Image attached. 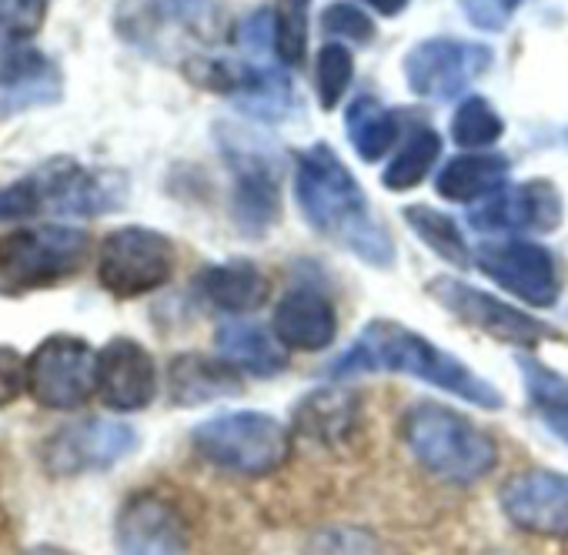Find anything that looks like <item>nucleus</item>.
<instances>
[{
	"mask_svg": "<svg viewBox=\"0 0 568 555\" xmlns=\"http://www.w3.org/2000/svg\"><path fill=\"white\" fill-rule=\"evenodd\" d=\"M365 372H392V375H408L418 379L438 392H448L475 408L485 412H501L505 395L481 375H475L458 355L438 349L432 339L418 335L415 329L395 322V319H372L358 339L352 342L348 352H342L328 365L332 382H345Z\"/></svg>",
	"mask_w": 568,
	"mask_h": 555,
	"instance_id": "1",
	"label": "nucleus"
},
{
	"mask_svg": "<svg viewBox=\"0 0 568 555\" xmlns=\"http://www.w3.org/2000/svg\"><path fill=\"white\" fill-rule=\"evenodd\" d=\"M295 201L308 228L318 231L322 238L342 244L372 268L395 264V241L388 228L372 218V204L358 178L345 168L332 144L318 141L298 151Z\"/></svg>",
	"mask_w": 568,
	"mask_h": 555,
	"instance_id": "2",
	"label": "nucleus"
},
{
	"mask_svg": "<svg viewBox=\"0 0 568 555\" xmlns=\"http://www.w3.org/2000/svg\"><path fill=\"white\" fill-rule=\"evenodd\" d=\"M402 442L435 478L475 485L498 465V442L445 402H415L402 415Z\"/></svg>",
	"mask_w": 568,
	"mask_h": 555,
	"instance_id": "3",
	"label": "nucleus"
},
{
	"mask_svg": "<svg viewBox=\"0 0 568 555\" xmlns=\"http://www.w3.org/2000/svg\"><path fill=\"white\" fill-rule=\"evenodd\" d=\"M194 452L231 475L264 478L292 458V428L267 412L241 408L204 418L191 428Z\"/></svg>",
	"mask_w": 568,
	"mask_h": 555,
	"instance_id": "4",
	"label": "nucleus"
},
{
	"mask_svg": "<svg viewBox=\"0 0 568 555\" xmlns=\"http://www.w3.org/2000/svg\"><path fill=\"white\" fill-rule=\"evenodd\" d=\"M91 254V234L71 224L18 228L0 238V295L48 292L74 278Z\"/></svg>",
	"mask_w": 568,
	"mask_h": 555,
	"instance_id": "5",
	"label": "nucleus"
},
{
	"mask_svg": "<svg viewBox=\"0 0 568 555\" xmlns=\"http://www.w3.org/2000/svg\"><path fill=\"white\" fill-rule=\"evenodd\" d=\"M214 0H118L114 34L144 58L178 61L194 58V44L207 41L214 31Z\"/></svg>",
	"mask_w": 568,
	"mask_h": 555,
	"instance_id": "6",
	"label": "nucleus"
},
{
	"mask_svg": "<svg viewBox=\"0 0 568 555\" xmlns=\"http://www.w3.org/2000/svg\"><path fill=\"white\" fill-rule=\"evenodd\" d=\"M217 144L231 168V214L247 238H264L281 221V158L277 151L234 124H217Z\"/></svg>",
	"mask_w": 568,
	"mask_h": 555,
	"instance_id": "7",
	"label": "nucleus"
},
{
	"mask_svg": "<svg viewBox=\"0 0 568 555\" xmlns=\"http://www.w3.org/2000/svg\"><path fill=\"white\" fill-rule=\"evenodd\" d=\"M174 241L144 224L114 228L98 248V282L114 299H141L164 289L174 278Z\"/></svg>",
	"mask_w": 568,
	"mask_h": 555,
	"instance_id": "8",
	"label": "nucleus"
},
{
	"mask_svg": "<svg viewBox=\"0 0 568 555\" xmlns=\"http://www.w3.org/2000/svg\"><path fill=\"white\" fill-rule=\"evenodd\" d=\"M471 264L501 292H508L511 299L531 309H555L565 289L561 261L541 241H528V238L485 241L475 251Z\"/></svg>",
	"mask_w": 568,
	"mask_h": 555,
	"instance_id": "9",
	"label": "nucleus"
},
{
	"mask_svg": "<svg viewBox=\"0 0 568 555\" xmlns=\"http://www.w3.org/2000/svg\"><path fill=\"white\" fill-rule=\"evenodd\" d=\"M41 214L94 218L111 214L128 201V178L108 168H84L78 158L54 154L31 174Z\"/></svg>",
	"mask_w": 568,
	"mask_h": 555,
	"instance_id": "10",
	"label": "nucleus"
},
{
	"mask_svg": "<svg viewBox=\"0 0 568 555\" xmlns=\"http://www.w3.org/2000/svg\"><path fill=\"white\" fill-rule=\"evenodd\" d=\"M425 292L445 309L452 312L458 322L478 329L481 335L511 345V349H538L541 342H561L565 335L538 319H531L528 312L462 282L455 274H435L432 282L425 285Z\"/></svg>",
	"mask_w": 568,
	"mask_h": 555,
	"instance_id": "11",
	"label": "nucleus"
},
{
	"mask_svg": "<svg viewBox=\"0 0 568 555\" xmlns=\"http://www.w3.org/2000/svg\"><path fill=\"white\" fill-rule=\"evenodd\" d=\"M28 392L54 412L81 408L98 392V352L78 335H51L28 359Z\"/></svg>",
	"mask_w": 568,
	"mask_h": 555,
	"instance_id": "12",
	"label": "nucleus"
},
{
	"mask_svg": "<svg viewBox=\"0 0 568 555\" xmlns=\"http://www.w3.org/2000/svg\"><path fill=\"white\" fill-rule=\"evenodd\" d=\"M141 445V435L128 422L114 418H84L61 425L48 435L41 448V462L54 478H74L88 472H104L124 462Z\"/></svg>",
	"mask_w": 568,
	"mask_h": 555,
	"instance_id": "13",
	"label": "nucleus"
},
{
	"mask_svg": "<svg viewBox=\"0 0 568 555\" xmlns=\"http://www.w3.org/2000/svg\"><path fill=\"white\" fill-rule=\"evenodd\" d=\"M495 54L491 48L465 38H428L418 41L405 61V81L415 98L425 101H452L458 98L471 81H478L491 68Z\"/></svg>",
	"mask_w": 568,
	"mask_h": 555,
	"instance_id": "14",
	"label": "nucleus"
},
{
	"mask_svg": "<svg viewBox=\"0 0 568 555\" xmlns=\"http://www.w3.org/2000/svg\"><path fill=\"white\" fill-rule=\"evenodd\" d=\"M118 555H187L191 528L184 512L154 488L131 492L114 518Z\"/></svg>",
	"mask_w": 568,
	"mask_h": 555,
	"instance_id": "15",
	"label": "nucleus"
},
{
	"mask_svg": "<svg viewBox=\"0 0 568 555\" xmlns=\"http://www.w3.org/2000/svg\"><path fill=\"white\" fill-rule=\"evenodd\" d=\"M501 515L528 535L568 538V472L525 468L498 488Z\"/></svg>",
	"mask_w": 568,
	"mask_h": 555,
	"instance_id": "16",
	"label": "nucleus"
},
{
	"mask_svg": "<svg viewBox=\"0 0 568 555\" xmlns=\"http://www.w3.org/2000/svg\"><path fill=\"white\" fill-rule=\"evenodd\" d=\"M468 221L485 234H551L565 221V198L548 178H535L511 191H498L478 211H471Z\"/></svg>",
	"mask_w": 568,
	"mask_h": 555,
	"instance_id": "17",
	"label": "nucleus"
},
{
	"mask_svg": "<svg viewBox=\"0 0 568 555\" xmlns=\"http://www.w3.org/2000/svg\"><path fill=\"white\" fill-rule=\"evenodd\" d=\"M98 395L111 412H144L158 398L154 355L134 339H111L98 352Z\"/></svg>",
	"mask_w": 568,
	"mask_h": 555,
	"instance_id": "18",
	"label": "nucleus"
},
{
	"mask_svg": "<svg viewBox=\"0 0 568 555\" xmlns=\"http://www.w3.org/2000/svg\"><path fill=\"white\" fill-rule=\"evenodd\" d=\"M64 98V74L54 58L31 44L0 48V118L51 108Z\"/></svg>",
	"mask_w": 568,
	"mask_h": 555,
	"instance_id": "19",
	"label": "nucleus"
},
{
	"mask_svg": "<svg viewBox=\"0 0 568 555\" xmlns=\"http://www.w3.org/2000/svg\"><path fill=\"white\" fill-rule=\"evenodd\" d=\"M271 332L288 352H325L338 339V309L322 289L295 285L277 299Z\"/></svg>",
	"mask_w": 568,
	"mask_h": 555,
	"instance_id": "20",
	"label": "nucleus"
},
{
	"mask_svg": "<svg viewBox=\"0 0 568 555\" xmlns=\"http://www.w3.org/2000/svg\"><path fill=\"white\" fill-rule=\"evenodd\" d=\"M194 295L224 315H251L271 295V278L247 258L207 264L194 274Z\"/></svg>",
	"mask_w": 568,
	"mask_h": 555,
	"instance_id": "21",
	"label": "nucleus"
},
{
	"mask_svg": "<svg viewBox=\"0 0 568 555\" xmlns=\"http://www.w3.org/2000/svg\"><path fill=\"white\" fill-rule=\"evenodd\" d=\"M244 392V375L227 365L221 355H201V352H184L168 365V395L181 408H197L207 402L234 398Z\"/></svg>",
	"mask_w": 568,
	"mask_h": 555,
	"instance_id": "22",
	"label": "nucleus"
},
{
	"mask_svg": "<svg viewBox=\"0 0 568 555\" xmlns=\"http://www.w3.org/2000/svg\"><path fill=\"white\" fill-rule=\"evenodd\" d=\"M214 345H217V355L234 365L241 375H257V379H274L288 369V349H284L274 332H264L261 325L254 322H224L217 332H214Z\"/></svg>",
	"mask_w": 568,
	"mask_h": 555,
	"instance_id": "23",
	"label": "nucleus"
},
{
	"mask_svg": "<svg viewBox=\"0 0 568 555\" xmlns=\"http://www.w3.org/2000/svg\"><path fill=\"white\" fill-rule=\"evenodd\" d=\"M511 174V161L505 154L495 151H468L452 158L438 178H435V191L438 198L452 201V204H475L481 198H495L505 181Z\"/></svg>",
	"mask_w": 568,
	"mask_h": 555,
	"instance_id": "24",
	"label": "nucleus"
},
{
	"mask_svg": "<svg viewBox=\"0 0 568 555\" xmlns=\"http://www.w3.org/2000/svg\"><path fill=\"white\" fill-rule=\"evenodd\" d=\"M518 369L531 412L558 442L568 445V375L555 372L535 355H518Z\"/></svg>",
	"mask_w": 568,
	"mask_h": 555,
	"instance_id": "25",
	"label": "nucleus"
},
{
	"mask_svg": "<svg viewBox=\"0 0 568 555\" xmlns=\"http://www.w3.org/2000/svg\"><path fill=\"white\" fill-rule=\"evenodd\" d=\"M345 128H348V141L355 148V154L365 161V164H375L382 161L395 138H398V118L395 111H388L378 98L372 94H358L348 111H345Z\"/></svg>",
	"mask_w": 568,
	"mask_h": 555,
	"instance_id": "26",
	"label": "nucleus"
},
{
	"mask_svg": "<svg viewBox=\"0 0 568 555\" xmlns=\"http://www.w3.org/2000/svg\"><path fill=\"white\" fill-rule=\"evenodd\" d=\"M438 158H442V134L435 128H428V124H415L408 131L405 144L398 148V154L382 171L385 191L402 194V191L418 188L432 174V168H435Z\"/></svg>",
	"mask_w": 568,
	"mask_h": 555,
	"instance_id": "27",
	"label": "nucleus"
},
{
	"mask_svg": "<svg viewBox=\"0 0 568 555\" xmlns=\"http://www.w3.org/2000/svg\"><path fill=\"white\" fill-rule=\"evenodd\" d=\"M405 224L422 238L425 248H432L442 261L455 264L458 271L468 268L475 261V251L465 241V231L458 228V221L432 204H408L405 211Z\"/></svg>",
	"mask_w": 568,
	"mask_h": 555,
	"instance_id": "28",
	"label": "nucleus"
},
{
	"mask_svg": "<svg viewBox=\"0 0 568 555\" xmlns=\"http://www.w3.org/2000/svg\"><path fill=\"white\" fill-rule=\"evenodd\" d=\"M295 425L315 442L335 445L355 428V402H348V395L342 392H312L295 408Z\"/></svg>",
	"mask_w": 568,
	"mask_h": 555,
	"instance_id": "29",
	"label": "nucleus"
},
{
	"mask_svg": "<svg viewBox=\"0 0 568 555\" xmlns=\"http://www.w3.org/2000/svg\"><path fill=\"white\" fill-rule=\"evenodd\" d=\"M505 134V121L501 114L491 108L488 98L468 94L458 101L455 114H452V141L465 151H485L491 144H498Z\"/></svg>",
	"mask_w": 568,
	"mask_h": 555,
	"instance_id": "30",
	"label": "nucleus"
},
{
	"mask_svg": "<svg viewBox=\"0 0 568 555\" xmlns=\"http://www.w3.org/2000/svg\"><path fill=\"white\" fill-rule=\"evenodd\" d=\"M312 0H274V54L284 68H302L308 58Z\"/></svg>",
	"mask_w": 568,
	"mask_h": 555,
	"instance_id": "31",
	"label": "nucleus"
},
{
	"mask_svg": "<svg viewBox=\"0 0 568 555\" xmlns=\"http://www.w3.org/2000/svg\"><path fill=\"white\" fill-rule=\"evenodd\" d=\"M355 81V58L345 44H325L315 61V91L322 111H335Z\"/></svg>",
	"mask_w": 568,
	"mask_h": 555,
	"instance_id": "32",
	"label": "nucleus"
},
{
	"mask_svg": "<svg viewBox=\"0 0 568 555\" xmlns=\"http://www.w3.org/2000/svg\"><path fill=\"white\" fill-rule=\"evenodd\" d=\"M51 0H0V48H18L41 34Z\"/></svg>",
	"mask_w": 568,
	"mask_h": 555,
	"instance_id": "33",
	"label": "nucleus"
},
{
	"mask_svg": "<svg viewBox=\"0 0 568 555\" xmlns=\"http://www.w3.org/2000/svg\"><path fill=\"white\" fill-rule=\"evenodd\" d=\"M308 555H385V542L368 528H322L308 542Z\"/></svg>",
	"mask_w": 568,
	"mask_h": 555,
	"instance_id": "34",
	"label": "nucleus"
},
{
	"mask_svg": "<svg viewBox=\"0 0 568 555\" xmlns=\"http://www.w3.org/2000/svg\"><path fill=\"white\" fill-rule=\"evenodd\" d=\"M322 28L352 44H372L378 34V24L358 4H352V0H335V4H328L322 11Z\"/></svg>",
	"mask_w": 568,
	"mask_h": 555,
	"instance_id": "35",
	"label": "nucleus"
},
{
	"mask_svg": "<svg viewBox=\"0 0 568 555\" xmlns=\"http://www.w3.org/2000/svg\"><path fill=\"white\" fill-rule=\"evenodd\" d=\"M521 4L525 0H458V8L468 18V24L478 31H488V34H501Z\"/></svg>",
	"mask_w": 568,
	"mask_h": 555,
	"instance_id": "36",
	"label": "nucleus"
},
{
	"mask_svg": "<svg viewBox=\"0 0 568 555\" xmlns=\"http://www.w3.org/2000/svg\"><path fill=\"white\" fill-rule=\"evenodd\" d=\"M24 389H28V359H21L8 345H0V408L14 405Z\"/></svg>",
	"mask_w": 568,
	"mask_h": 555,
	"instance_id": "37",
	"label": "nucleus"
},
{
	"mask_svg": "<svg viewBox=\"0 0 568 555\" xmlns=\"http://www.w3.org/2000/svg\"><path fill=\"white\" fill-rule=\"evenodd\" d=\"M237 44L251 54H264L274 48V11L257 8L237 24Z\"/></svg>",
	"mask_w": 568,
	"mask_h": 555,
	"instance_id": "38",
	"label": "nucleus"
},
{
	"mask_svg": "<svg viewBox=\"0 0 568 555\" xmlns=\"http://www.w3.org/2000/svg\"><path fill=\"white\" fill-rule=\"evenodd\" d=\"M365 8H372L378 18H398V14H405L408 11V4L412 0H362Z\"/></svg>",
	"mask_w": 568,
	"mask_h": 555,
	"instance_id": "39",
	"label": "nucleus"
},
{
	"mask_svg": "<svg viewBox=\"0 0 568 555\" xmlns=\"http://www.w3.org/2000/svg\"><path fill=\"white\" fill-rule=\"evenodd\" d=\"M31 555H74V552H68L61 545H38V548H31Z\"/></svg>",
	"mask_w": 568,
	"mask_h": 555,
	"instance_id": "40",
	"label": "nucleus"
}]
</instances>
